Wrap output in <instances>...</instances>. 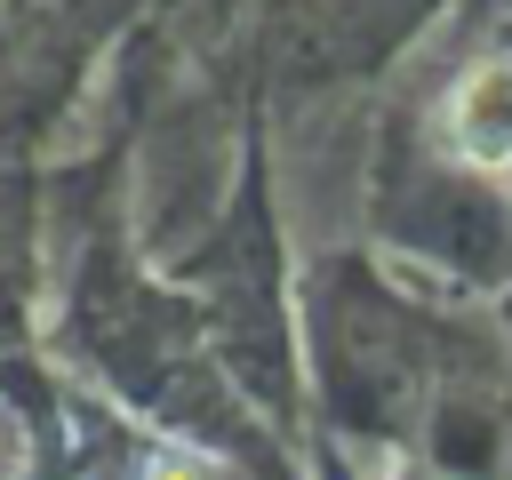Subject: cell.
Here are the masks:
<instances>
[{
    "instance_id": "cell-3",
    "label": "cell",
    "mask_w": 512,
    "mask_h": 480,
    "mask_svg": "<svg viewBox=\"0 0 512 480\" xmlns=\"http://www.w3.org/2000/svg\"><path fill=\"white\" fill-rule=\"evenodd\" d=\"M32 472V424L0 400V480H24Z\"/></svg>"
},
{
    "instance_id": "cell-2",
    "label": "cell",
    "mask_w": 512,
    "mask_h": 480,
    "mask_svg": "<svg viewBox=\"0 0 512 480\" xmlns=\"http://www.w3.org/2000/svg\"><path fill=\"white\" fill-rule=\"evenodd\" d=\"M136 480H216V456H192V448H152L136 464Z\"/></svg>"
},
{
    "instance_id": "cell-1",
    "label": "cell",
    "mask_w": 512,
    "mask_h": 480,
    "mask_svg": "<svg viewBox=\"0 0 512 480\" xmlns=\"http://www.w3.org/2000/svg\"><path fill=\"white\" fill-rule=\"evenodd\" d=\"M440 144L472 176H512V56H480L440 96Z\"/></svg>"
}]
</instances>
